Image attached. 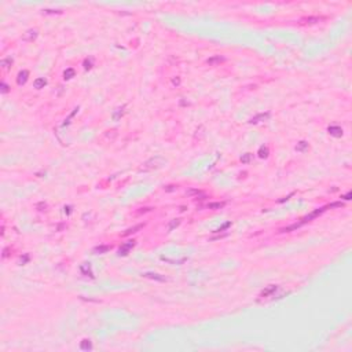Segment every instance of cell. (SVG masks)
Here are the masks:
<instances>
[{
  "mask_svg": "<svg viewBox=\"0 0 352 352\" xmlns=\"http://www.w3.org/2000/svg\"><path fill=\"white\" fill-rule=\"evenodd\" d=\"M165 164H167V160H165V158H162V157H160V156H157V157H153V158L147 160L146 162L143 164V167L140 168V171H143V172L156 171V169H160V168H162Z\"/></svg>",
  "mask_w": 352,
  "mask_h": 352,
  "instance_id": "1",
  "label": "cell"
},
{
  "mask_svg": "<svg viewBox=\"0 0 352 352\" xmlns=\"http://www.w3.org/2000/svg\"><path fill=\"white\" fill-rule=\"evenodd\" d=\"M278 289H279V286H278V285H270V286H267L263 292L260 293V296H259L260 300L268 299V297H274L275 292H277Z\"/></svg>",
  "mask_w": 352,
  "mask_h": 352,
  "instance_id": "2",
  "label": "cell"
},
{
  "mask_svg": "<svg viewBox=\"0 0 352 352\" xmlns=\"http://www.w3.org/2000/svg\"><path fill=\"white\" fill-rule=\"evenodd\" d=\"M323 18L320 17H306V18H301L299 21L300 25H315V24H319Z\"/></svg>",
  "mask_w": 352,
  "mask_h": 352,
  "instance_id": "3",
  "label": "cell"
},
{
  "mask_svg": "<svg viewBox=\"0 0 352 352\" xmlns=\"http://www.w3.org/2000/svg\"><path fill=\"white\" fill-rule=\"evenodd\" d=\"M134 246H135V241L125 242L124 245H122L120 249H118V256H127V255L129 253V250H131Z\"/></svg>",
  "mask_w": 352,
  "mask_h": 352,
  "instance_id": "4",
  "label": "cell"
},
{
  "mask_svg": "<svg viewBox=\"0 0 352 352\" xmlns=\"http://www.w3.org/2000/svg\"><path fill=\"white\" fill-rule=\"evenodd\" d=\"M37 35H39V32H37L36 29H29V30H26V32L22 35V40H24V41H33V40L37 37Z\"/></svg>",
  "mask_w": 352,
  "mask_h": 352,
  "instance_id": "5",
  "label": "cell"
},
{
  "mask_svg": "<svg viewBox=\"0 0 352 352\" xmlns=\"http://www.w3.org/2000/svg\"><path fill=\"white\" fill-rule=\"evenodd\" d=\"M270 118V113L267 111V113H260L257 114V116H255L253 118H250L249 122L250 124H259V122H261V121H266Z\"/></svg>",
  "mask_w": 352,
  "mask_h": 352,
  "instance_id": "6",
  "label": "cell"
},
{
  "mask_svg": "<svg viewBox=\"0 0 352 352\" xmlns=\"http://www.w3.org/2000/svg\"><path fill=\"white\" fill-rule=\"evenodd\" d=\"M327 132H329L331 136H334V138H341L342 136V128L338 127V125H331V127H329V128H327Z\"/></svg>",
  "mask_w": 352,
  "mask_h": 352,
  "instance_id": "7",
  "label": "cell"
},
{
  "mask_svg": "<svg viewBox=\"0 0 352 352\" xmlns=\"http://www.w3.org/2000/svg\"><path fill=\"white\" fill-rule=\"evenodd\" d=\"M28 77H29V72L28 70L19 72V73H18V77H17L18 86H24V84L28 81Z\"/></svg>",
  "mask_w": 352,
  "mask_h": 352,
  "instance_id": "8",
  "label": "cell"
},
{
  "mask_svg": "<svg viewBox=\"0 0 352 352\" xmlns=\"http://www.w3.org/2000/svg\"><path fill=\"white\" fill-rule=\"evenodd\" d=\"M142 277L145 278H150V279H154V281H160V282H165L167 281V278L162 277V275L160 274H154V272H143Z\"/></svg>",
  "mask_w": 352,
  "mask_h": 352,
  "instance_id": "9",
  "label": "cell"
},
{
  "mask_svg": "<svg viewBox=\"0 0 352 352\" xmlns=\"http://www.w3.org/2000/svg\"><path fill=\"white\" fill-rule=\"evenodd\" d=\"M224 61H226V58H224V57H220V55H213V57H210L209 59H206V63L210 65V66H213V65L221 63V62H224Z\"/></svg>",
  "mask_w": 352,
  "mask_h": 352,
  "instance_id": "10",
  "label": "cell"
},
{
  "mask_svg": "<svg viewBox=\"0 0 352 352\" xmlns=\"http://www.w3.org/2000/svg\"><path fill=\"white\" fill-rule=\"evenodd\" d=\"M111 249V246L109 245H99V246H95L92 250L94 255H103V253H107L109 250Z\"/></svg>",
  "mask_w": 352,
  "mask_h": 352,
  "instance_id": "11",
  "label": "cell"
},
{
  "mask_svg": "<svg viewBox=\"0 0 352 352\" xmlns=\"http://www.w3.org/2000/svg\"><path fill=\"white\" fill-rule=\"evenodd\" d=\"M143 227H145V224H136V226H134V227L125 230V231L122 232V237H128V235H131V234H135V232H138L139 230H142Z\"/></svg>",
  "mask_w": 352,
  "mask_h": 352,
  "instance_id": "12",
  "label": "cell"
},
{
  "mask_svg": "<svg viewBox=\"0 0 352 352\" xmlns=\"http://www.w3.org/2000/svg\"><path fill=\"white\" fill-rule=\"evenodd\" d=\"M47 84V80L46 78H43V77H39V78H36L35 80V83H33V87H35L36 89H41V88H44V86Z\"/></svg>",
  "mask_w": 352,
  "mask_h": 352,
  "instance_id": "13",
  "label": "cell"
},
{
  "mask_svg": "<svg viewBox=\"0 0 352 352\" xmlns=\"http://www.w3.org/2000/svg\"><path fill=\"white\" fill-rule=\"evenodd\" d=\"M13 65V58H4V59L0 61V66L4 69V70H8Z\"/></svg>",
  "mask_w": 352,
  "mask_h": 352,
  "instance_id": "14",
  "label": "cell"
},
{
  "mask_svg": "<svg viewBox=\"0 0 352 352\" xmlns=\"http://www.w3.org/2000/svg\"><path fill=\"white\" fill-rule=\"evenodd\" d=\"M75 75H76L75 69H73V68H69V69H66V70L63 72V78H65V80H70V78L75 77Z\"/></svg>",
  "mask_w": 352,
  "mask_h": 352,
  "instance_id": "15",
  "label": "cell"
},
{
  "mask_svg": "<svg viewBox=\"0 0 352 352\" xmlns=\"http://www.w3.org/2000/svg\"><path fill=\"white\" fill-rule=\"evenodd\" d=\"M224 205H226V202H210V204H208V205H206V208H208V209L216 210V209H221Z\"/></svg>",
  "mask_w": 352,
  "mask_h": 352,
  "instance_id": "16",
  "label": "cell"
},
{
  "mask_svg": "<svg viewBox=\"0 0 352 352\" xmlns=\"http://www.w3.org/2000/svg\"><path fill=\"white\" fill-rule=\"evenodd\" d=\"M257 154H259L260 158H267V157H268V154H270V150H268V147H267V146H261L259 149V153H257Z\"/></svg>",
  "mask_w": 352,
  "mask_h": 352,
  "instance_id": "17",
  "label": "cell"
},
{
  "mask_svg": "<svg viewBox=\"0 0 352 352\" xmlns=\"http://www.w3.org/2000/svg\"><path fill=\"white\" fill-rule=\"evenodd\" d=\"M80 348H81L83 351H88V349L92 348V342L86 338V340H83V341H81V344H80Z\"/></svg>",
  "mask_w": 352,
  "mask_h": 352,
  "instance_id": "18",
  "label": "cell"
},
{
  "mask_svg": "<svg viewBox=\"0 0 352 352\" xmlns=\"http://www.w3.org/2000/svg\"><path fill=\"white\" fill-rule=\"evenodd\" d=\"M308 149V142H306V140H301V142L297 143V146H296V150L297 151H306V150Z\"/></svg>",
  "mask_w": 352,
  "mask_h": 352,
  "instance_id": "19",
  "label": "cell"
},
{
  "mask_svg": "<svg viewBox=\"0 0 352 352\" xmlns=\"http://www.w3.org/2000/svg\"><path fill=\"white\" fill-rule=\"evenodd\" d=\"M81 272H83L84 275H89V277H94L92 272H91V266H89V264H87V263H86V264H83V266H81Z\"/></svg>",
  "mask_w": 352,
  "mask_h": 352,
  "instance_id": "20",
  "label": "cell"
},
{
  "mask_svg": "<svg viewBox=\"0 0 352 352\" xmlns=\"http://www.w3.org/2000/svg\"><path fill=\"white\" fill-rule=\"evenodd\" d=\"M180 224V219H173V220H171L169 221V224H168V230L169 231H172L173 228H176Z\"/></svg>",
  "mask_w": 352,
  "mask_h": 352,
  "instance_id": "21",
  "label": "cell"
},
{
  "mask_svg": "<svg viewBox=\"0 0 352 352\" xmlns=\"http://www.w3.org/2000/svg\"><path fill=\"white\" fill-rule=\"evenodd\" d=\"M161 260L162 261H167V263H172V264H182V263H184L186 260L187 259H180V260H171V259H168V257H161Z\"/></svg>",
  "mask_w": 352,
  "mask_h": 352,
  "instance_id": "22",
  "label": "cell"
},
{
  "mask_svg": "<svg viewBox=\"0 0 352 352\" xmlns=\"http://www.w3.org/2000/svg\"><path fill=\"white\" fill-rule=\"evenodd\" d=\"M250 160H252V154H250V153H245V154H242V156H241V162L242 164L250 162Z\"/></svg>",
  "mask_w": 352,
  "mask_h": 352,
  "instance_id": "23",
  "label": "cell"
},
{
  "mask_svg": "<svg viewBox=\"0 0 352 352\" xmlns=\"http://www.w3.org/2000/svg\"><path fill=\"white\" fill-rule=\"evenodd\" d=\"M105 136H106V139H110V140H113V139L117 136V132H116V129H111V131H107L106 134H105Z\"/></svg>",
  "mask_w": 352,
  "mask_h": 352,
  "instance_id": "24",
  "label": "cell"
},
{
  "mask_svg": "<svg viewBox=\"0 0 352 352\" xmlns=\"http://www.w3.org/2000/svg\"><path fill=\"white\" fill-rule=\"evenodd\" d=\"M199 193H201V191H199V190H197V189H190V190H187V191H186V196H187V197L196 196V197H197V196L199 194Z\"/></svg>",
  "mask_w": 352,
  "mask_h": 352,
  "instance_id": "25",
  "label": "cell"
},
{
  "mask_svg": "<svg viewBox=\"0 0 352 352\" xmlns=\"http://www.w3.org/2000/svg\"><path fill=\"white\" fill-rule=\"evenodd\" d=\"M164 190H165V193H171V191H175V190H178V186L176 184H168L164 187Z\"/></svg>",
  "mask_w": 352,
  "mask_h": 352,
  "instance_id": "26",
  "label": "cell"
},
{
  "mask_svg": "<svg viewBox=\"0 0 352 352\" xmlns=\"http://www.w3.org/2000/svg\"><path fill=\"white\" fill-rule=\"evenodd\" d=\"M91 68H92V59H86L84 61V69L89 70Z\"/></svg>",
  "mask_w": 352,
  "mask_h": 352,
  "instance_id": "27",
  "label": "cell"
},
{
  "mask_svg": "<svg viewBox=\"0 0 352 352\" xmlns=\"http://www.w3.org/2000/svg\"><path fill=\"white\" fill-rule=\"evenodd\" d=\"M327 206H329L330 209L331 208H342V206H344V202H341V201H340V202H333V204H330V205H327Z\"/></svg>",
  "mask_w": 352,
  "mask_h": 352,
  "instance_id": "28",
  "label": "cell"
},
{
  "mask_svg": "<svg viewBox=\"0 0 352 352\" xmlns=\"http://www.w3.org/2000/svg\"><path fill=\"white\" fill-rule=\"evenodd\" d=\"M44 14H62L61 10H43Z\"/></svg>",
  "mask_w": 352,
  "mask_h": 352,
  "instance_id": "29",
  "label": "cell"
},
{
  "mask_svg": "<svg viewBox=\"0 0 352 352\" xmlns=\"http://www.w3.org/2000/svg\"><path fill=\"white\" fill-rule=\"evenodd\" d=\"M8 89H10V87L6 84V83H1V94H7L8 92Z\"/></svg>",
  "mask_w": 352,
  "mask_h": 352,
  "instance_id": "30",
  "label": "cell"
},
{
  "mask_svg": "<svg viewBox=\"0 0 352 352\" xmlns=\"http://www.w3.org/2000/svg\"><path fill=\"white\" fill-rule=\"evenodd\" d=\"M122 109L124 107H121V109H117V111L113 114V117H114V120H118L120 118V114H122Z\"/></svg>",
  "mask_w": 352,
  "mask_h": 352,
  "instance_id": "31",
  "label": "cell"
},
{
  "mask_svg": "<svg viewBox=\"0 0 352 352\" xmlns=\"http://www.w3.org/2000/svg\"><path fill=\"white\" fill-rule=\"evenodd\" d=\"M36 208H37V209H39V210H46L47 205H46V204H44V202H39V204H37V205H36Z\"/></svg>",
  "mask_w": 352,
  "mask_h": 352,
  "instance_id": "32",
  "label": "cell"
},
{
  "mask_svg": "<svg viewBox=\"0 0 352 352\" xmlns=\"http://www.w3.org/2000/svg\"><path fill=\"white\" fill-rule=\"evenodd\" d=\"M10 256V249L8 248H4L3 249V259H6V257Z\"/></svg>",
  "mask_w": 352,
  "mask_h": 352,
  "instance_id": "33",
  "label": "cell"
},
{
  "mask_svg": "<svg viewBox=\"0 0 352 352\" xmlns=\"http://www.w3.org/2000/svg\"><path fill=\"white\" fill-rule=\"evenodd\" d=\"M230 226H231V223H226V224H224V226H223V227H220V228H219V230H216V231H215V232H220V231H223V230H226V228H227V227H230Z\"/></svg>",
  "mask_w": 352,
  "mask_h": 352,
  "instance_id": "34",
  "label": "cell"
},
{
  "mask_svg": "<svg viewBox=\"0 0 352 352\" xmlns=\"http://www.w3.org/2000/svg\"><path fill=\"white\" fill-rule=\"evenodd\" d=\"M172 84H173V86H179V84H180V78L179 77L172 78Z\"/></svg>",
  "mask_w": 352,
  "mask_h": 352,
  "instance_id": "35",
  "label": "cell"
},
{
  "mask_svg": "<svg viewBox=\"0 0 352 352\" xmlns=\"http://www.w3.org/2000/svg\"><path fill=\"white\" fill-rule=\"evenodd\" d=\"M351 197H352L351 191H348V193H347V194H345V196H342V197H341V198H344V199H345V201H349V199H351Z\"/></svg>",
  "mask_w": 352,
  "mask_h": 352,
  "instance_id": "36",
  "label": "cell"
},
{
  "mask_svg": "<svg viewBox=\"0 0 352 352\" xmlns=\"http://www.w3.org/2000/svg\"><path fill=\"white\" fill-rule=\"evenodd\" d=\"M28 260H29V256H28V255H25L24 257H21V261H19V263H21V264H25Z\"/></svg>",
  "mask_w": 352,
  "mask_h": 352,
  "instance_id": "37",
  "label": "cell"
}]
</instances>
